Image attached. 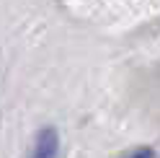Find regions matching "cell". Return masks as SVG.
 <instances>
[{"mask_svg":"<svg viewBox=\"0 0 160 158\" xmlns=\"http://www.w3.org/2000/svg\"><path fill=\"white\" fill-rule=\"evenodd\" d=\"M155 153L150 150V148H137V150H132V153H127L124 158H152Z\"/></svg>","mask_w":160,"mask_h":158,"instance_id":"7a4b0ae2","label":"cell"},{"mask_svg":"<svg viewBox=\"0 0 160 158\" xmlns=\"http://www.w3.org/2000/svg\"><path fill=\"white\" fill-rule=\"evenodd\" d=\"M57 150H59L57 130H54V127H44V130L36 135L34 148H31V153H28V158H57Z\"/></svg>","mask_w":160,"mask_h":158,"instance_id":"6da1fadb","label":"cell"}]
</instances>
